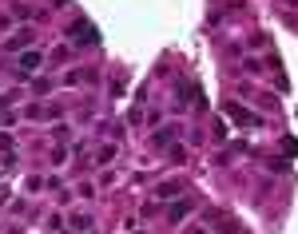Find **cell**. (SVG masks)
Instances as JSON below:
<instances>
[{
	"label": "cell",
	"mask_w": 298,
	"mask_h": 234,
	"mask_svg": "<svg viewBox=\"0 0 298 234\" xmlns=\"http://www.w3.org/2000/svg\"><path fill=\"white\" fill-rule=\"evenodd\" d=\"M68 40H76V44H96V40H100V32H96V28L87 24V20H76V24L68 28Z\"/></svg>",
	"instance_id": "cell-1"
},
{
	"label": "cell",
	"mask_w": 298,
	"mask_h": 234,
	"mask_svg": "<svg viewBox=\"0 0 298 234\" xmlns=\"http://www.w3.org/2000/svg\"><path fill=\"white\" fill-rule=\"evenodd\" d=\"M40 60H44V56H40L36 48H28L20 60H16V72H36V68H40Z\"/></svg>",
	"instance_id": "cell-2"
},
{
	"label": "cell",
	"mask_w": 298,
	"mask_h": 234,
	"mask_svg": "<svg viewBox=\"0 0 298 234\" xmlns=\"http://www.w3.org/2000/svg\"><path fill=\"white\" fill-rule=\"evenodd\" d=\"M227 115H234V119H238V123H251V127L258 123V115H251L247 107H238V103H227Z\"/></svg>",
	"instance_id": "cell-3"
},
{
	"label": "cell",
	"mask_w": 298,
	"mask_h": 234,
	"mask_svg": "<svg viewBox=\"0 0 298 234\" xmlns=\"http://www.w3.org/2000/svg\"><path fill=\"white\" fill-rule=\"evenodd\" d=\"M187 211H191V198H183V202H175V207H171V214H167V218H171V222H183V218H187Z\"/></svg>",
	"instance_id": "cell-4"
},
{
	"label": "cell",
	"mask_w": 298,
	"mask_h": 234,
	"mask_svg": "<svg viewBox=\"0 0 298 234\" xmlns=\"http://www.w3.org/2000/svg\"><path fill=\"white\" fill-rule=\"evenodd\" d=\"M24 44H28V32H20L16 40H8V52H12V48H24Z\"/></svg>",
	"instance_id": "cell-5"
},
{
	"label": "cell",
	"mask_w": 298,
	"mask_h": 234,
	"mask_svg": "<svg viewBox=\"0 0 298 234\" xmlns=\"http://www.w3.org/2000/svg\"><path fill=\"white\" fill-rule=\"evenodd\" d=\"M286 4H298V0H286Z\"/></svg>",
	"instance_id": "cell-6"
}]
</instances>
